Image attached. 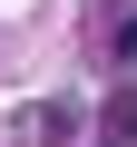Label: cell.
Segmentation results:
<instances>
[{
  "label": "cell",
  "mask_w": 137,
  "mask_h": 147,
  "mask_svg": "<svg viewBox=\"0 0 137 147\" xmlns=\"http://www.w3.org/2000/svg\"><path fill=\"white\" fill-rule=\"evenodd\" d=\"M118 49H127V59H137V20H127V30H118Z\"/></svg>",
  "instance_id": "2"
},
{
  "label": "cell",
  "mask_w": 137,
  "mask_h": 147,
  "mask_svg": "<svg viewBox=\"0 0 137 147\" xmlns=\"http://www.w3.org/2000/svg\"><path fill=\"white\" fill-rule=\"evenodd\" d=\"M98 137H108V147H137V108H127V98H118V108H108V118H98Z\"/></svg>",
  "instance_id": "1"
}]
</instances>
